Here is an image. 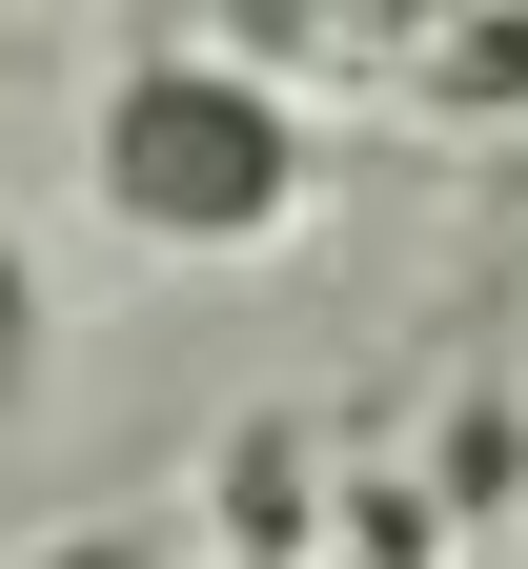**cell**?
Listing matches in <instances>:
<instances>
[{
  "label": "cell",
  "mask_w": 528,
  "mask_h": 569,
  "mask_svg": "<svg viewBox=\"0 0 528 569\" xmlns=\"http://www.w3.org/2000/svg\"><path fill=\"white\" fill-rule=\"evenodd\" d=\"M41 569H163V529H61Z\"/></svg>",
  "instance_id": "cell-5"
},
{
  "label": "cell",
  "mask_w": 528,
  "mask_h": 569,
  "mask_svg": "<svg viewBox=\"0 0 528 569\" xmlns=\"http://www.w3.org/2000/svg\"><path fill=\"white\" fill-rule=\"evenodd\" d=\"M366 61H407V82L468 102V122H528V21H366Z\"/></svg>",
  "instance_id": "cell-3"
},
{
  "label": "cell",
  "mask_w": 528,
  "mask_h": 569,
  "mask_svg": "<svg viewBox=\"0 0 528 569\" xmlns=\"http://www.w3.org/2000/svg\"><path fill=\"white\" fill-rule=\"evenodd\" d=\"M82 183H102L122 244H163V264H245V244L306 224L326 122L285 102L245 41H122V82H102V122H82Z\"/></svg>",
  "instance_id": "cell-1"
},
{
  "label": "cell",
  "mask_w": 528,
  "mask_h": 569,
  "mask_svg": "<svg viewBox=\"0 0 528 569\" xmlns=\"http://www.w3.org/2000/svg\"><path fill=\"white\" fill-rule=\"evenodd\" d=\"M203 509H223L245 569H306V529H326V427H306V407H245L223 468H203Z\"/></svg>",
  "instance_id": "cell-2"
},
{
  "label": "cell",
  "mask_w": 528,
  "mask_h": 569,
  "mask_svg": "<svg viewBox=\"0 0 528 569\" xmlns=\"http://www.w3.org/2000/svg\"><path fill=\"white\" fill-rule=\"evenodd\" d=\"M21 387H41V264L0 244V407H21Z\"/></svg>",
  "instance_id": "cell-4"
}]
</instances>
